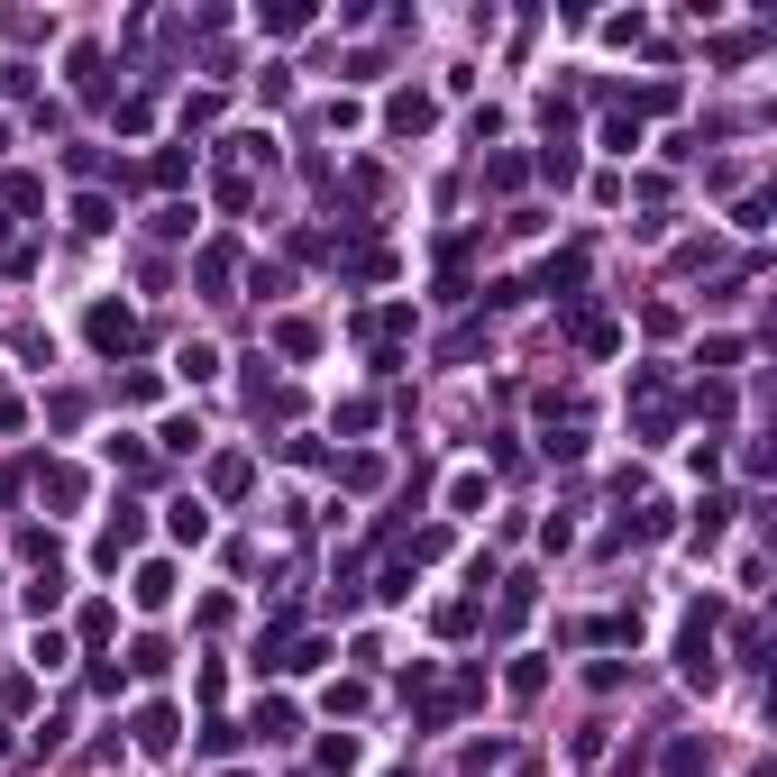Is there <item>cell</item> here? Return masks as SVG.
I'll return each mask as SVG.
<instances>
[{
	"label": "cell",
	"instance_id": "obj_1",
	"mask_svg": "<svg viewBox=\"0 0 777 777\" xmlns=\"http://www.w3.org/2000/svg\"><path fill=\"white\" fill-rule=\"evenodd\" d=\"M128 339H138V321H128L119 302H101V311H92V348H101V357H119Z\"/></svg>",
	"mask_w": 777,
	"mask_h": 777
},
{
	"label": "cell",
	"instance_id": "obj_2",
	"mask_svg": "<svg viewBox=\"0 0 777 777\" xmlns=\"http://www.w3.org/2000/svg\"><path fill=\"white\" fill-rule=\"evenodd\" d=\"M174 732H184L174 705H147V714H138V750H174Z\"/></svg>",
	"mask_w": 777,
	"mask_h": 777
},
{
	"label": "cell",
	"instance_id": "obj_3",
	"mask_svg": "<svg viewBox=\"0 0 777 777\" xmlns=\"http://www.w3.org/2000/svg\"><path fill=\"white\" fill-rule=\"evenodd\" d=\"M138 604H147V613H165V604H174V567H165V558L138 567Z\"/></svg>",
	"mask_w": 777,
	"mask_h": 777
},
{
	"label": "cell",
	"instance_id": "obj_4",
	"mask_svg": "<svg viewBox=\"0 0 777 777\" xmlns=\"http://www.w3.org/2000/svg\"><path fill=\"white\" fill-rule=\"evenodd\" d=\"M128 549H138V512H119V522H111V531H101V567H119Z\"/></svg>",
	"mask_w": 777,
	"mask_h": 777
},
{
	"label": "cell",
	"instance_id": "obj_5",
	"mask_svg": "<svg viewBox=\"0 0 777 777\" xmlns=\"http://www.w3.org/2000/svg\"><path fill=\"white\" fill-rule=\"evenodd\" d=\"M19 604H28V613H56V604H65V577H56V567H46V577H37L28 594H19Z\"/></svg>",
	"mask_w": 777,
	"mask_h": 777
},
{
	"label": "cell",
	"instance_id": "obj_6",
	"mask_svg": "<svg viewBox=\"0 0 777 777\" xmlns=\"http://www.w3.org/2000/svg\"><path fill=\"white\" fill-rule=\"evenodd\" d=\"M73 229H83V239H101V229H111V201L83 193V201H73Z\"/></svg>",
	"mask_w": 777,
	"mask_h": 777
},
{
	"label": "cell",
	"instance_id": "obj_7",
	"mask_svg": "<svg viewBox=\"0 0 777 777\" xmlns=\"http://www.w3.org/2000/svg\"><path fill=\"white\" fill-rule=\"evenodd\" d=\"M384 119H394L403 138H411V128H430V101H421V92H403V101H394V111H384Z\"/></svg>",
	"mask_w": 777,
	"mask_h": 777
},
{
	"label": "cell",
	"instance_id": "obj_8",
	"mask_svg": "<svg viewBox=\"0 0 777 777\" xmlns=\"http://www.w3.org/2000/svg\"><path fill=\"white\" fill-rule=\"evenodd\" d=\"M522 174H531L522 155H495V165H485V184H495V193H522Z\"/></svg>",
	"mask_w": 777,
	"mask_h": 777
},
{
	"label": "cell",
	"instance_id": "obj_9",
	"mask_svg": "<svg viewBox=\"0 0 777 777\" xmlns=\"http://www.w3.org/2000/svg\"><path fill=\"white\" fill-rule=\"evenodd\" d=\"M0 503H19V466H0Z\"/></svg>",
	"mask_w": 777,
	"mask_h": 777
},
{
	"label": "cell",
	"instance_id": "obj_10",
	"mask_svg": "<svg viewBox=\"0 0 777 777\" xmlns=\"http://www.w3.org/2000/svg\"><path fill=\"white\" fill-rule=\"evenodd\" d=\"M0 138H10V128H0Z\"/></svg>",
	"mask_w": 777,
	"mask_h": 777
},
{
	"label": "cell",
	"instance_id": "obj_11",
	"mask_svg": "<svg viewBox=\"0 0 777 777\" xmlns=\"http://www.w3.org/2000/svg\"><path fill=\"white\" fill-rule=\"evenodd\" d=\"M0 73H10V65H0Z\"/></svg>",
	"mask_w": 777,
	"mask_h": 777
}]
</instances>
